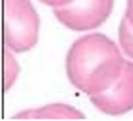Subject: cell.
Segmentation results:
<instances>
[{
    "mask_svg": "<svg viewBox=\"0 0 133 121\" xmlns=\"http://www.w3.org/2000/svg\"><path fill=\"white\" fill-rule=\"evenodd\" d=\"M125 59L106 35L90 34L77 39L66 56L67 76L74 87L88 96L107 89L120 76Z\"/></svg>",
    "mask_w": 133,
    "mask_h": 121,
    "instance_id": "cell-1",
    "label": "cell"
},
{
    "mask_svg": "<svg viewBox=\"0 0 133 121\" xmlns=\"http://www.w3.org/2000/svg\"><path fill=\"white\" fill-rule=\"evenodd\" d=\"M5 40L16 53L28 51L37 43L40 19L30 0H5Z\"/></svg>",
    "mask_w": 133,
    "mask_h": 121,
    "instance_id": "cell-2",
    "label": "cell"
},
{
    "mask_svg": "<svg viewBox=\"0 0 133 121\" xmlns=\"http://www.w3.org/2000/svg\"><path fill=\"white\" fill-rule=\"evenodd\" d=\"M114 0H73L53 8L57 19L75 31L94 29L103 24L111 14Z\"/></svg>",
    "mask_w": 133,
    "mask_h": 121,
    "instance_id": "cell-3",
    "label": "cell"
},
{
    "mask_svg": "<svg viewBox=\"0 0 133 121\" xmlns=\"http://www.w3.org/2000/svg\"><path fill=\"white\" fill-rule=\"evenodd\" d=\"M90 100L101 112L120 115L133 109V62L125 60L120 76L109 88L90 96Z\"/></svg>",
    "mask_w": 133,
    "mask_h": 121,
    "instance_id": "cell-4",
    "label": "cell"
},
{
    "mask_svg": "<svg viewBox=\"0 0 133 121\" xmlns=\"http://www.w3.org/2000/svg\"><path fill=\"white\" fill-rule=\"evenodd\" d=\"M84 115L75 108L64 104H52L37 109L25 110L14 115L16 119H84Z\"/></svg>",
    "mask_w": 133,
    "mask_h": 121,
    "instance_id": "cell-5",
    "label": "cell"
},
{
    "mask_svg": "<svg viewBox=\"0 0 133 121\" xmlns=\"http://www.w3.org/2000/svg\"><path fill=\"white\" fill-rule=\"evenodd\" d=\"M118 36L123 51L133 59V0H127L125 12L119 25Z\"/></svg>",
    "mask_w": 133,
    "mask_h": 121,
    "instance_id": "cell-6",
    "label": "cell"
},
{
    "mask_svg": "<svg viewBox=\"0 0 133 121\" xmlns=\"http://www.w3.org/2000/svg\"><path fill=\"white\" fill-rule=\"evenodd\" d=\"M5 56V88L6 90H8V89L12 86V84L14 82V80L16 79L19 72V67L17 65L14 58L8 51H6Z\"/></svg>",
    "mask_w": 133,
    "mask_h": 121,
    "instance_id": "cell-7",
    "label": "cell"
},
{
    "mask_svg": "<svg viewBox=\"0 0 133 121\" xmlns=\"http://www.w3.org/2000/svg\"><path fill=\"white\" fill-rule=\"evenodd\" d=\"M39 1H40L45 5L51 6L53 8H55L69 3L73 0H39Z\"/></svg>",
    "mask_w": 133,
    "mask_h": 121,
    "instance_id": "cell-8",
    "label": "cell"
}]
</instances>
